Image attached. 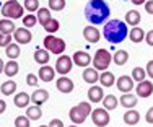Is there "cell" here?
<instances>
[{"instance_id": "6da1fadb", "label": "cell", "mask_w": 153, "mask_h": 127, "mask_svg": "<svg viewBox=\"0 0 153 127\" xmlns=\"http://www.w3.org/2000/svg\"><path fill=\"white\" fill-rule=\"evenodd\" d=\"M109 15H111V10L104 0H90L85 5V18L91 25H103Z\"/></svg>"}, {"instance_id": "7a4b0ae2", "label": "cell", "mask_w": 153, "mask_h": 127, "mask_svg": "<svg viewBox=\"0 0 153 127\" xmlns=\"http://www.w3.org/2000/svg\"><path fill=\"white\" fill-rule=\"evenodd\" d=\"M103 36L108 39L111 44H119L129 36V28H127L126 21L121 20H111L104 25L103 28Z\"/></svg>"}, {"instance_id": "3957f363", "label": "cell", "mask_w": 153, "mask_h": 127, "mask_svg": "<svg viewBox=\"0 0 153 127\" xmlns=\"http://www.w3.org/2000/svg\"><path fill=\"white\" fill-rule=\"evenodd\" d=\"M23 13H25V7L16 0H8L2 5V15L5 18L18 20V18H23Z\"/></svg>"}, {"instance_id": "277c9868", "label": "cell", "mask_w": 153, "mask_h": 127, "mask_svg": "<svg viewBox=\"0 0 153 127\" xmlns=\"http://www.w3.org/2000/svg\"><path fill=\"white\" fill-rule=\"evenodd\" d=\"M91 62H93V67L96 68V70L104 72V70H108V67L111 65L112 56H111V52L106 51V49H98Z\"/></svg>"}, {"instance_id": "5b68a950", "label": "cell", "mask_w": 153, "mask_h": 127, "mask_svg": "<svg viewBox=\"0 0 153 127\" xmlns=\"http://www.w3.org/2000/svg\"><path fill=\"white\" fill-rule=\"evenodd\" d=\"M44 49L49 51L51 54H57L60 56L65 51V41L60 38H56V36L49 34L47 38H44Z\"/></svg>"}, {"instance_id": "8992f818", "label": "cell", "mask_w": 153, "mask_h": 127, "mask_svg": "<svg viewBox=\"0 0 153 127\" xmlns=\"http://www.w3.org/2000/svg\"><path fill=\"white\" fill-rule=\"evenodd\" d=\"M91 119H93V124L98 126V127H106L109 124V121H111L109 112H108V109H104V108L93 109L91 111Z\"/></svg>"}, {"instance_id": "52a82bcc", "label": "cell", "mask_w": 153, "mask_h": 127, "mask_svg": "<svg viewBox=\"0 0 153 127\" xmlns=\"http://www.w3.org/2000/svg\"><path fill=\"white\" fill-rule=\"evenodd\" d=\"M72 65H74V60H72V57L68 56H59V59H57L56 62V72L60 75H67L68 72L72 70Z\"/></svg>"}, {"instance_id": "ba28073f", "label": "cell", "mask_w": 153, "mask_h": 127, "mask_svg": "<svg viewBox=\"0 0 153 127\" xmlns=\"http://www.w3.org/2000/svg\"><path fill=\"white\" fill-rule=\"evenodd\" d=\"M33 34L31 31L28 30V28L21 26V28H16L15 31H13V39L18 42V44H28V42L31 41Z\"/></svg>"}, {"instance_id": "9c48e42d", "label": "cell", "mask_w": 153, "mask_h": 127, "mask_svg": "<svg viewBox=\"0 0 153 127\" xmlns=\"http://www.w3.org/2000/svg\"><path fill=\"white\" fill-rule=\"evenodd\" d=\"M135 91H137V96H140V98L152 96V93H153V83L150 82V80H147V78L142 80V82H138Z\"/></svg>"}, {"instance_id": "30bf717a", "label": "cell", "mask_w": 153, "mask_h": 127, "mask_svg": "<svg viewBox=\"0 0 153 127\" xmlns=\"http://www.w3.org/2000/svg\"><path fill=\"white\" fill-rule=\"evenodd\" d=\"M116 85H117V90L122 93H130L134 90V78L129 77V75H122V77L117 78V82H116Z\"/></svg>"}, {"instance_id": "8fae6325", "label": "cell", "mask_w": 153, "mask_h": 127, "mask_svg": "<svg viewBox=\"0 0 153 127\" xmlns=\"http://www.w3.org/2000/svg\"><path fill=\"white\" fill-rule=\"evenodd\" d=\"M72 60H74V64L78 65V67H88L93 59L90 57V54L83 52V51H76L74 54V57H72Z\"/></svg>"}, {"instance_id": "7c38bea8", "label": "cell", "mask_w": 153, "mask_h": 127, "mask_svg": "<svg viewBox=\"0 0 153 127\" xmlns=\"http://www.w3.org/2000/svg\"><path fill=\"white\" fill-rule=\"evenodd\" d=\"M56 86H57V90H59L60 93H70V91H74V82H72L70 78H67L65 75H62V77L57 80Z\"/></svg>"}, {"instance_id": "4fadbf2b", "label": "cell", "mask_w": 153, "mask_h": 127, "mask_svg": "<svg viewBox=\"0 0 153 127\" xmlns=\"http://www.w3.org/2000/svg\"><path fill=\"white\" fill-rule=\"evenodd\" d=\"M83 38L88 42H98L101 38V33L96 26H86L85 30H83Z\"/></svg>"}, {"instance_id": "5bb4252c", "label": "cell", "mask_w": 153, "mask_h": 127, "mask_svg": "<svg viewBox=\"0 0 153 127\" xmlns=\"http://www.w3.org/2000/svg\"><path fill=\"white\" fill-rule=\"evenodd\" d=\"M54 77H56V68H52L51 65H42V67L39 68V78H41L42 82L49 83L54 80Z\"/></svg>"}, {"instance_id": "9a60e30c", "label": "cell", "mask_w": 153, "mask_h": 127, "mask_svg": "<svg viewBox=\"0 0 153 127\" xmlns=\"http://www.w3.org/2000/svg\"><path fill=\"white\" fill-rule=\"evenodd\" d=\"M119 103L121 106L127 108V109H132L137 104V95H132V93H122V96L119 98Z\"/></svg>"}, {"instance_id": "2e32d148", "label": "cell", "mask_w": 153, "mask_h": 127, "mask_svg": "<svg viewBox=\"0 0 153 127\" xmlns=\"http://www.w3.org/2000/svg\"><path fill=\"white\" fill-rule=\"evenodd\" d=\"M47 100H49V91H47V90H36V91L31 95L33 104H38V106L44 104Z\"/></svg>"}, {"instance_id": "e0dca14e", "label": "cell", "mask_w": 153, "mask_h": 127, "mask_svg": "<svg viewBox=\"0 0 153 127\" xmlns=\"http://www.w3.org/2000/svg\"><path fill=\"white\" fill-rule=\"evenodd\" d=\"M88 98H90V101H91V103H100V101H103V98H104L103 86L93 85L91 88H90V91H88Z\"/></svg>"}, {"instance_id": "ac0fdd59", "label": "cell", "mask_w": 153, "mask_h": 127, "mask_svg": "<svg viewBox=\"0 0 153 127\" xmlns=\"http://www.w3.org/2000/svg\"><path fill=\"white\" fill-rule=\"evenodd\" d=\"M83 80L86 83H90V85H93V83H96L100 80V74H98V70L94 67L93 68L85 67V70H83Z\"/></svg>"}, {"instance_id": "d6986e66", "label": "cell", "mask_w": 153, "mask_h": 127, "mask_svg": "<svg viewBox=\"0 0 153 127\" xmlns=\"http://www.w3.org/2000/svg\"><path fill=\"white\" fill-rule=\"evenodd\" d=\"M140 121V112L135 109H127V112L124 114V122L127 126H135Z\"/></svg>"}, {"instance_id": "ffe728a7", "label": "cell", "mask_w": 153, "mask_h": 127, "mask_svg": "<svg viewBox=\"0 0 153 127\" xmlns=\"http://www.w3.org/2000/svg\"><path fill=\"white\" fill-rule=\"evenodd\" d=\"M15 30H16V26H15V23H13V20H10V18L0 20V33H2V34H12Z\"/></svg>"}, {"instance_id": "44dd1931", "label": "cell", "mask_w": 153, "mask_h": 127, "mask_svg": "<svg viewBox=\"0 0 153 127\" xmlns=\"http://www.w3.org/2000/svg\"><path fill=\"white\" fill-rule=\"evenodd\" d=\"M98 82L101 83V86H103V88H109V86H112V85H114L116 78H114V75H112L111 72L104 70L103 74L100 75V80H98Z\"/></svg>"}, {"instance_id": "7402d4cb", "label": "cell", "mask_w": 153, "mask_h": 127, "mask_svg": "<svg viewBox=\"0 0 153 127\" xmlns=\"http://www.w3.org/2000/svg\"><path fill=\"white\" fill-rule=\"evenodd\" d=\"M30 101H31V96L28 95V93L21 91V93H18V95L15 96L13 103H15V106H16V108H28Z\"/></svg>"}, {"instance_id": "603a6c76", "label": "cell", "mask_w": 153, "mask_h": 127, "mask_svg": "<svg viewBox=\"0 0 153 127\" xmlns=\"http://www.w3.org/2000/svg\"><path fill=\"white\" fill-rule=\"evenodd\" d=\"M140 20H142V16L137 10H129V12L126 13V23L129 25V26H137V25L140 23Z\"/></svg>"}, {"instance_id": "cb8c5ba5", "label": "cell", "mask_w": 153, "mask_h": 127, "mask_svg": "<svg viewBox=\"0 0 153 127\" xmlns=\"http://www.w3.org/2000/svg\"><path fill=\"white\" fill-rule=\"evenodd\" d=\"M117 106H119V100L114 95H106L103 98V108L104 109L112 111V109H116Z\"/></svg>"}, {"instance_id": "d4e9b609", "label": "cell", "mask_w": 153, "mask_h": 127, "mask_svg": "<svg viewBox=\"0 0 153 127\" xmlns=\"http://www.w3.org/2000/svg\"><path fill=\"white\" fill-rule=\"evenodd\" d=\"M0 91H2V95H5V96H12L13 93L16 91V83L13 82V80H7V82L2 83Z\"/></svg>"}, {"instance_id": "484cf974", "label": "cell", "mask_w": 153, "mask_h": 127, "mask_svg": "<svg viewBox=\"0 0 153 127\" xmlns=\"http://www.w3.org/2000/svg\"><path fill=\"white\" fill-rule=\"evenodd\" d=\"M129 38H130V41L135 42V44L137 42H142L145 39V31L142 30V28H138V26H134L129 33Z\"/></svg>"}, {"instance_id": "4316f807", "label": "cell", "mask_w": 153, "mask_h": 127, "mask_svg": "<svg viewBox=\"0 0 153 127\" xmlns=\"http://www.w3.org/2000/svg\"><path fill=\"white\" fill-rule=\"evenodd\" d=\"M49 59H51L49 51H46V49H36V52H34V60H36L38 64L46 65L47 62H49Z\"/></svg>"}, {"instance_id": "83f0119b", "label": "cell", "mask_w": 153, "mask_h": 127, "mask_svg": "<svg viewBox=\"0 0 153 127\" xmlns=\"http://www.w3.org/2000/svg\"><path fill=\"white\" fill-rule=\"evenodd\" d=\"M26 116L31 119V121H38V119L42 117V111H41V106L34 104V106H28L26 108Z\"/></svg>"}, {"instance_id": "f1b7e54d", "label": "cell", "mask_w": 153, "mask_h": 127, "mask_svg": "<svg viewBox=\"0 0 153 127\" xmlns=\"http://www.w3.org/2000/svg\"><path fill=\"white\" fill-rule=\"evenodd\" d=\"M18 70H20V65H18L15 60H12V59H10V62L5 64V68H3V72H5V75L8 78L15 77V75L18 74Z\"/></svg>"}, {"instance_id": "f546056e", "label": "cell", "mask_w": 153, "mask_h": 127, "mask_svg": "<svg viewBox=\"0 0 153 127\" xmlns=\"http://www.w3.org/2000/svg\"><path fill=\"white\" fill-rule=\"evenodd\" d=\"M112 60L116 65H126L129 60V52L127 51H116V54L112 56Z\"/></svg>"}, {"instance_id": "4dcf8cb0", "label": "cell", "mask_w": 153, "mask_h": 127, "mask_svg": "<svg viewBox=\"0 0 153 127\" xmlns=\"http://www.w3.org/2000/svg\"><path fill=\"white\" fill-rule=\"evenodd\" d=\"M5 54H7V57H8V59H12V60L18 59V57H20V46L10 42V44L5 48Z\"/></svg>"}, {"instance_id": "1f68e13d", "label": "cell", "mask_w": 153, "mask_h": 127, "mask_svg": "<svg viewBox=\"0 0 153 127\" xmlns=\"http://www.w3.org/2000/svg\"><path fill=\"white\" fill-rule=\"evenodd\" d=\"M68 117H70V121L74 122V124H76V126H80V124H83V122L86 121L85 117H83L82 114H80V111L76 109V106H74L70 111H68Z\"/></svg>"}, {"instance_id": "d6a6232c", "label": "cell", "mask_w": 153, "mask_h": 127, "mask_svg": "<svg viewBox=\"0 0 153 127\" xmlns=\"http://www.w3.org/2000/svg\"><path fill=\"white\" fill-rule=\"evenodd\" d=\"M51 20V10L49 8H39L38 10V21L41 26H46V23Z\"/></svg>"}, {"instance_id": "836d02e7", "label": "cell", "mask_w": 153, "mask_h": 127, "mask_svg": "<svg viewBox=\"0 0 153 127\" xmlns=\"http://www.w3.org/2000/svg\"><path fill=\"white\" fill-rule=\"evenodd\" d=\"M130 77L134 78V82H142V80L147 78V72H145V68H142V67H135L132 70V75H130Z\"/></svg>"}, {"instance_id": "e575fe53", "label": "cell", "mask_w": 153, "mask_h": 127, "mask_svg": "<svg viewBox=\"0 0 153 127\" xmlns=\"http://www.w3.org/2000/svg\"><path fill=\"white\" fill-rule=\"evenodd\" d=\"M76 109H78L80 111V114H82L83 116V117H88V116L90 114H91V104H90V103H80V104H76Z\"/></svg>"}, {"instance_id": "d590c367", "label": "cell", "mask_w": 153, "mask_h": 127, "mask_svg": "<svg viewBox=\"0 0 153 127\" xmlns=\"http://www.w3.org/2000/svg\"><path fill=\"white\" fill-rule=\"evenodd\" d=\"M59 21L56 20V18H51L49 21L46 23V26H44V30L49 33V34H52V33H56V31H59Z\"/></svg>"}, {"instance_id": "8d00e7d4", "label": "cell", "mask_w": 153, "mask_h": 127, "mask_svg": "<svg viewBox=\"0 0 153 127\" xmlns=\"http://www.w3.org/2000/svg\"><path fill=\"white\" fill-rule=\"evenodd\" d=\"M65 5H67L65 0H49V8L54 10V12H60V10H64Z\"/></svg>"}, {"instance_id": "74e56055", "label": "cell", "mask_w": 153, "mask_h": 127, "mask_svg": "<svg viewBox=\"0 0 153 127\" xmlns=\"http://www.w3.org/2000/svg\"><path fill=\"white\" fill-rule=\"evenodd\" d=\"M36 23H38V16H34L33 13H30V15H26V16H23V26H25V28H31V26H34Z\"/></svg>"}, {"instance_id": "f35d334b", "label": "cell", "mask_w": 153, "mask_h": 127, "mask_svg": "<svg viewBox=\"0 0 153 127\" xmlns=\"http://www.w3.org/2000/svg\"><path fill=\"white\" fill-rule=\"evenodd\" d=\"M23 7L28 12H36V10H39V0H25Z\"/></svg>"}, {"instance_id": "ab89813d", "label": "cell", "mask_w": 153, "mask_h": 127, "mask_svg": "<svg viewBox=\"0 0 153 127\" xmlns=\"http://www.w3.org/2000/svg\"><path fill=\"white\" fill-rule=\"evenodd\" d=\"M30 121L28 116H18L15 119V127H30Z\"/></svg>"}, {"instance_id": "60d3db41", "label": "cell", "mask_w": 153, "mask_h": 127, "mask_svg": "<svg viewBox=\"0 0 153 127\" xmlns=\"http://www.w3.org/2000/svg\"><path fill=\"white\" fill-rule=\"evenodd\" d=\"M12 42V34H2L0 33V48H7Z\"/></svg>"}, {"instance_id": "b9f144b4", "label": "cell", "mask_w": 153, "mask_h": 127, "mask_svg": "<svg viewBox=\"0 0 153 127\" xmlns=\"http://www.w3.org/2000/svg\"><path fill=\"white\" fill-rule=\"evenodd\" d=\"M26 83L30 86H38V77L34 74H28L26 75Z\"/></svg>"}, {"instance_id": "7bdbcfd3", "label": "cell", "mask_w": 153, "mask_h": 127, "mask_svg": "<svg viewBox=\"0 0 153 127\" xmlns=\"http://www.w3.org/2000/svg\"><path fill=\"white\" fill-rule=\"evenodd\" d=\"M143 5H145V10H147V13L153 15V0H147Z\"/></svg>"}, {"instance_id": "ee69618b", "label": "cell", "mask_w": 153, "mask_h": 127, "mask_svg": "<svg viewBox=\"0 0 153 127\" xmlns=\"http://www.w3.org/2000/svg\"><path fill=\"white\" fill-rule=\"evenodd\" d=\"M145 41H147L148 46H153V30L148 31V33H145Z\"/></svg>"}, {"instance_id": "f6af8a7d", "label": "cell", "mask_w": 153, "mask_h": 127, "mask_svg": "<svg viewBox=\"0 0 153 127\" xmlns=\"http://www.w3.org/2000/svg\"><path fill=\"white\" fill-rule=\"evenodd\" d=\"M47 127H64V122H62L60 119H52Z\"/></svg>"}, {"instance_id": "bcb514c9", "label": "cell", "mask_w": 153, "mask_h": 127, "mask_svg": "<svg viewBox=\"0 0 153 127\" xmlns=\"http://www.w3.org/2000/svg\"><path fill=\"white\" fill-rule=\"evenodd\" d=\"M145 119H147L148 124H153V106L147 111V114H145Z\"/></svg>"}, {"instance_id": "7dc6e473", "label": "cell", "mask_w": 153, "mask_h": 127, "mask_svg": "<svg viewBox=\"0 0 153 127\" xmlns=\"http://www.w3.org/2000/svg\"><path fill=\"white\" fill-rule=\"evenodd\" d=\"M145 72H147V75L150 78H153V60H150V62L147 64V68H145Z\"/></svg>"}, {"instance_id": "c3c4849f", "label": "cell", "mask_w": 153, "mask_h": 127, "mask_svg": "<svg viewBox=\"0 0 153 127\" xmlns=\"http://www.w3.org/2000/svg\"><path fill=\"white\" fill-rule=\"evenodd\" d=\"M5 109H7V103L3 100H0V114H3L5 112Z\"/></svg>"}, {"instance_id": "681fc988", "label": "cell", "mask_w": 153, "mask_h": 127, "mask_svg": "<svg viewBox=\"0 0 153 127\" xmlns=\"http://www.w3.org/2000/svg\"><path fill=\"white\" fill-rule=\"evenodd\" d=\"M130 2H132L134 5H142V3H145L147 0H130Z\"/></svg>"}, {"instance_id": "f907efd6", "label": "cell", "mask_w": 153, "mask_h": 127, "mask_svg": "<svg viewBox=\"0 0 153 127\" xmlns=\"http://www.w3.org/2000/svg\"><path fill=\"white\" fill-rule=\"evenodd\" d=\"M3 68H5V64H3V60L0 59V74H2V72H3Z\"/></svg>"}, {"instance_id": "816d5d0a", "label": "cell", "mask_w": 153, "mask_h": 127, "mask_svg": "<svg viewBox=\"0 0 153 127\" xmlns=\"http://www.w3.org/2000/svg\"><path fill=\"white\" fill-rule=\"evenodd\" d=\"M68 127H78V126H76V124H74V126H68Z\"/></svg>"}, {"instance_id": "f5cc1de1", "label": "cell", "mask_w": 153, "mask_h": 127, "mask_svg": "<svg viewBox=\"0 0 153 127\" xmlns=\"http://www.w3.org/2000/svg\"><path fill=\"white\" fill-rule=\"evenodd\" d=\"M39 127H47V126H39Z\"/></svg>"}, {"instance_id": "db71d44e", "label": "cell", "mask_w": 153, "mask_h": 127, "mask_svg": "<svg viewBox=\"0 0 153 127\" xmlns=\"http://www.w3.org/2000/svg\"><path fill=\"white\" fill-rule=\"evenodd\" d=\"M106 127H108V126H106Z\"/></svg>"}]
</instances>
